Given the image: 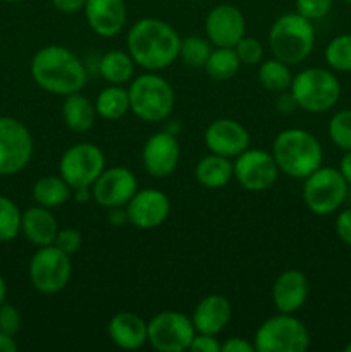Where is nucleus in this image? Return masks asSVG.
Masks as SVG:
<instances>
[{
	"instance_id": "23",
	"label": "nucleus",
	"mask_w": 351,
	"mask_h": 352,
	"mask_svg": "<svg viewBox=\"0 0 351 352\" xmlns=\"http://www.w3.org/2000/svg\"><path fill=\"white\" fill-rule=\"evenodd\" d=\"M21 232L31 244L36 248L50 246L55 243L58 232V223L52 215L50 208L45 206H31L23 213L21 219Z\"/></svg>"
},
{
	"instance_id": "18",
	"label": "nucleus",
	"mask_w": 351,
	"mask_h": 352,
	"mask_svg": "<svg viewBox=\"0 0 351 352\" xmlns=\"http://www.w3.org/2000/svg\"><path fill=\"white\" fill-rule=\"evenodd\" d=\"M250 133L234 119H217L206 127L205 144L210 153L236 158L250 148Z\"/></svg>"
},
{
	"instance_id": "27",
	"label": "nucleus",
	"mask_w": 351,
	"mask_h": 352,
	"mask_svg": "<svg viewBox=\"0 0 351 352\" xmlns=\"http://www.w3.org/2000/svg\"><path fill=\"white\" fill-rule=\"evenodd\" d=\"M98 71L110 85H126L134 76V60L129 52L110 50L100 58Z\"/></svg>"
},
{
	"instance_id": "42",
	"label": "nucleus",
	"mask_w": 351,
	"mask_h": 352,
	"mask_svg": "<svg viewBox=\"0 0 351 352\" xmlns=\"http://www.w3.org/2000/svg\"><path fill=\"white\" fill-rule=\"evenodd\" d=\"M275 107H277V110L282 116H289V113H292L298 109V103H296L291 89H286V91L279 93L277 100H275Z\"/></svg>"
},
{
	"instance_id": "46",
	"label": "nucleus",
	"mask_w": 351,
	"mask_h": 352,
	"mask_svg": "<svg viewBox=\"0 0 351 352\" xmlns=\"http://www.w3.org/2000/svg\"><path fill=\"white\" fill-rule=\"evenodd\" d=\"M339 172L343 174V177L346 179L348 184H351V150L346 151V153H344V157L341 158Z\"/></svg>"
},
{
	"instance_id": "15",
	"label": "nucleus",
	"mask_w": 351,
	"mask_h": 352,
	"mask_svg": "<svg viewBox=\"0 0 351 352\" xmlns=\"http://www.w3.org/2000/svg\"><path fill=\"white\" fill-rule=\"evenodd\" d=\"M205 33L213 47L234 48L246 33L243 12L231 3L215 6L205 19Z\"/></svg>"
},
{
	"instance_id": "19",
	"label": "nucleus",
	"mask_w": 351,
	"mask_h": 352,
	"mask_svg": "<svg viewBox=\"0 0 351 352\" xmlns=\"http://www.w3.org/2000/svg\"><path fill=\"white\" fill-rule=\"evenodd\" d=\"M83 10L88 26L103 38L117 36L127 21L124 0H86Z\"/></svg>"
},
{
	"instance_id": "26",
	"label": "nucleus",
	"mask_w": 351,
	"mask_h": 352,
	"mask_svg": "<svg viewBox=\"0 0 351 352\" xmlns=\"http://www.w3.org/2000/svg\"><path fill=\"white\" fill-rule=\"evenodd\" d=\"M72 189L61 175H45L33 186V199L45 208H57L67 203Z\"/></svg>"
},
{
	"instance_id": "29",
	"label": "nucleus",
	"mask_w": 351,
	"mask_h": 352,
	"mask_svg": "<svg viewBox=\"0 0 351 352\" xmlns=\"http://www.w3.org/2000/svg\"><path fill=\"white\" fill-rule=\"evenodd\" d=\"M240 65L241 60L234 48L215 47V50L210 52L203 69H205L206 76L213 81H229L231 78L237 74Z\"/></svg>"
},
{
	"instance_id": "30",
	"label": "nucleus",
	"mask_w": 351,
	"mask_h": 352,
	"mask_svg": "<svg viewBox=\"0 0 351 352\" xmlns=\"http://www.w3.org/2000/svg\"><path fill=\"white\" fill-rule=\"evenodd\" d=\"M258 81L267 91L281 93L291 88L292 74L286 62L272 57L262 62L258 67Z\"/></svg>"
},
{
	"instance_id": "9",
	"label": "nucleus",
	"mask_w": 351,
	"mask_h": 352,
	"mask_svg": "<svg viewBox=\"0 0 351 352\" xmlns=\"http://www.w3.org/2000/svg\"><path fill=\"white\" fill-rule=\"evenodd\" d=\"M72 275L71 256L55 244L38 248L30 261V280L41 294H57L69 284Z\"/></svg>"
},
{
	"instance_id": "31",
	"label": "nucleus",
	"mask_w": 351,
	"mask_h": 352,
	"mask_svg": "<svg viewBox=\"0 0 351 352\" xmlns=\"http://www.w3.org/2000/svg\"><path fill=\"white\" fill-rule=\"evenodd\" d=\"M212 43L202 36L181 38V47H179V58L191 69H203L206 64L210 52H212Z\"/></svg>"
},
{
	"instance_id": "20",
	"label": "nucleus",
	"mask_w": 351,
	"mask_h": 352,
	"mask_svg": "<svg viewBox=\"0 0 351 352\" xmlns=\"http://www.w3.org/2000/svg\"><path fill=\"white\" fill-rule=\"evenodd\" d=\"M308 280L299 270H284L272 285V301L279 313L295 315L308 299Z\"/></svg>"
},
{
	"instance_id": "6",
	"label": "nucleus",
	"mask_w": 351,
	"mask_h": 352,
	"mask_svg": "<svg viewBox=\"0 0 351 352\" xmlns=\"http://www.w3.org/2000/svg\"><path fill=\"white\" fill-rule=\"evenodd\" d=\"M291 93L298 109L310 113H322L332 109L341 98L339 79L322 67H308L292 76Z\"/></svg>"
},
{
	"instance_id": "41",
	"label": "nucleus",
	"mask_w": 351,
	"mask_h": 352,
	"mask_svg": "<svg viewBox=\"0 0 351 352\" xmlns=\"http://www.w3.org/2000/svg\"><path fill=\"white\" fill-rule=\"evenodd\" d=\"M220 352H257V349L253 342H248L241 337H231L220 344Z\"/></svg>"
},
{
	"instance_id": "48",
	"label": "nucleus",
	"mask_w": 351,
	"mask_h": 352,
	"mask_svg": "<svg viewBox=\"0 0 351 352\" xmlns=\"http://www.w3.org/2000/svg\"><path fill=\"white\" fill-rule=\"evenodd\" d=\"M6 298H7V284H6V278L0 275V305L6 302Z\"/></svg>"
},
{
	"instance_id": "45",
	"label": "nucleus",
	"mask_w": 351,
	"mask_h": 352,
	"mask_svg": "<svg viewBox=\"0 0 351 352\" xmlns=\"http://www.w3.org/2000/svg\"><path fill=\"white\" fill-rule=\"evenodd\" d=\"M17 351V342L14 340V336L2 332L0 330V352H16Z\"/></svg>"
},
{
	"instance_id": "33",
	"label": "nucleus",
	"mask_w": 351,
	"mask_h": 352,
	"mask_svg": "<svg viewBox=\"0 0 351 352\" xmlns=\"http://www.w3.org/2000/svg\"><path fill=\"white\" fill-rule=\"evenodd\" d=\"M23 213L7 196H0V243H10L21 234Z\"/></svg>"
},
{
	"instance_id": "43",
	"label": "nucleus",
	"mask_w": 351,
	"mask_h": 352,
	"mask_svg": "<svg viewBox=\"0 0 351 352\" xmlns=\"http://www.w3.org/2000/svg\"><path fill=\"white\" fill-rule=\"evenodd\" d=\"M54 7L61 12L74 14L78 10H83L86 6V0H52Z\"/></svg>"
},
{
	"instance_id": "49",
	"label": "nucleus",
	"mask_w": 351,
	"mask_h": 352,
	"mask_svg": "<svg viewBox=\"0 0 351 352\" xmlns=\"http://www.w3.org/2000/svg\"><path fill=\"white\" fill-rule=\"evenodd\" d=\"M344 352H351V340L346 344V346H344Z\"/></svg>"
},
{
	"instance_id": "24",
	"label": "nucleus",
	"mask_w": 351,
	"mask_h": 352,
	"mask_svg": "<svg viewBox=\"0 0 351 352\" xmlns=\"http://www.w3.org/2000/svg\"><path fill=\"white\" fill-rule=\"evenodd\" d=\"M195 177L200 186L206 189H220L234 177L233 162L222 155L210 153L200 158L195 167Z\"/></svg>"
},
{
	"instance_id": "22",
	"label": "nucleus",
	"mask_w": 351,
	"mask_h": 352,
	"mask_svg": "<svg viewBox=\"0 0 351 352\" xmlns=\"http://www.w3.org/2000/svg\"><path fill=\"white\" fill-rule=\"evenodd\" d=\"M110 340L119 349L136 351L148 342V323L131 311H119L107 325Z\"/></svg>"
},
{
	"instance_id": "35",
	"label": "nucleus",
	"mask_w": 351,
	"mask_h": 352,
	"mask_svg": "<svg viewBox=\"0 0 351 352\" xmlns=\"http://www.w3.org/2000/svg\"><path fill=\"white\" fill-rule=\"evenodd\" d=\"M234 50H236L241 64L255 65V64H260L262 58H264V47H262V43L257 40V38L243 36L236 43Z\"/></svg>"
},
{
	"instance_id": "13",
	"label": "nucleus",
	"mask_w": 351,
	"mask_h": 352,
	"mask_svg": "<svg viewBox=\"0 0 351 352\" xmlns=\"http://www.w3.org/2000/svg\"><path fill=\"white\" fill-rule=\"evenodd\" d=\"M234 179L243 189L262 192L270 189L279 177V167L272 153L264 150H244L233 164Z\"/></svg>"
},
{
	"instance_id": "40",
	"label": "nucleus",
	"mask_w": 351,
	"mask_h": 352,
	"mask_svg": "<svg viewBox=\"0 0 351 352\" xmlns=\"http://www.w3.org/2000/svg\"><path fill=\"white\" fill-rule=\"evenodd\" d=\"M336 232L344 244L351 248V208L344 210L336 219Z\"/></svg>"
},
{
	"instance_id": "10",
	"label": "nucleus",
	"mask_w": 351,
	"mask_h": 352,
	"mask_svg": "<svg viewBox=\"0 0 351 352\" xmlns=\"http://www.w3.org/2000/svg\"><path fill=\"white\" fill-rule=\"evenodd\" d=\"M105 170V155L96 144L78 143L64 151L58 162V174L71 189L92 188Z\"/></svg>"
},
{
	"instance_id": "8",
	"label": "nucleus",
	"mask_w": 351,
	"mask_h": 352,
	"mask_svg": "<svg viewBox=\"0 0 351 352\" xmlns=\"http://www.w3.org/2000/svg\"><path fill=\"white\" fill-rule=\"evenodd\" d=\"M348 182L334 167H319L305 177L303 199L310 212L315 215H330L337 212L348 196Z\"/></svg>"
},
{
	"instance_id": "51",
	"label": "nucleus",
	"mask_w": 351,
	"mask_h": 352,
	"mask_svg": "<svg viewBox=\"0 0 351 352\" xmlns=\"http://www.w3.org/2000/svg\"><path fill=\"white\" fill-rule=\"evenodd\" d=\"M343 2H346L348 6H351V0H343Z\"/></svg>"
},
{
	"instance_id": "16",
	"label": "nucleus",
	"mask_w": 351,
	"mask_h": 352,
	"mask_svg": "<svg viewBox=\"0 0 351 352\" xmlns=\"http://www.w3.org/2000/svg\"><path fill=\"white\" fill-rule=\"evenodd\" d=\"M129 223L138 229H157L167 220L171 213V201L167 195L158 189H138L126 205Z\"/></svg>"
},
{
	"instance_id": "4",
	"label": "nucleus",
	"mask_w": 351,
	"mask_h": 352,
	"mask_svg": "<svg viewBox=\"0 0 351 352\" xmlns=\"http://www.w3.org/2000/svg\"><path fill=\"white\" fill-rule=\"evenodd\" d=\"M315 45L313 23L298 12L279 16L268 31V47L272 55L288 65L305 60Z\"/></svg>"
},
{
	"instance_id": "38",
	"label": "nucleus",
	"mask_w": 351,
	"mask_h": 352,
	"mask_svg": "<svg viewBox=\"0 0 351 352\" xmlns=\"http://www.w3.org/2000/svg\"><path fill=\"white\" fill-rule=\"evenodd\" d=\"M0 330L9 336H16L21 330V315L16 306L7 302L0 305Z\"/></svg>"
},
{
	"instance_id": "12",
	"label": "nucleus",
	"mask_w": 351,
	"mask_h": 352,
	"mask_svg": "<svg viewBox=\"0 0 351 352\" xmlns=\"http://www.w3.org/2000/svg\"><path fill=\"white\" fill-rule=\"evenodd\" d=\"M33 157V136L21 120L0 117V175L23 170Z\"/></svg>"
},
{
	"instance_id": "3",
	"label": "nucleus",
	"mask_w": 351,
	"mask_h": 352,
	"mask_svg": "<svg viewBox=\"0 0 351 352\" xmlns=\"http://www.w3.org/2000/svg\"><path fill=\"white\" fill-rule=\"evenodd\" d=\"M272 157L279 170L292 179H305L322 167L323 150L312 133L299 127L284 129L275 136Z\"/></svg>"
},
{
	"instance_id": "47",
	"label": "nucleus",
	"mask_w": 351,
	"mask_h": 352,
	"mask_svg": "<svg viewBox=\"0 0 351 352\" xmlns=\"http://www.w3.org/2000/svg\"><path fill=\"white\" fill-rule=\"evenodd\" d=\"M74 198L78 199L79 203H86L89 198H92V191H89V188L74 189Z\"/></svg>"
},
{
	"instance_id": "17",
	"label": "nucleus",
	"mask_w": 351,
	"mask_h": 352,
	"mask_svg": "<svg viewBox=\"0 0 351 352\" xmlns=\"http://www.w3.org/2000/svg\"><path fill=\"white\" fill-rule=\"evenodd\" d=\"M181 157V148L178 140L169 131L155 133L145 143L141 151L143 167L151 177H169L176 170Z\"/></svg>"
},
{
	"instance_id": "2",
	"label": "nucleus",
	"mask_w": 351,
	"mask_h": 352,
	"mask_svg": "<svg viewBox=\"0 0 351 352\" xmlns=\"http://www.w3.org/2000/svg\"><path fill=\"white\" fill-rule=\"evenodd\" d=\"M30 72L43 91L58 96L81 91L88 81V72L81 58L62 45L40 48L31 58Z\"/></svg>"
},
{
	"instance_id": "7",
	"label": "nucleus",
	"mask_w": 351,
	"mask_h": 352,
	"mask_svg": "<svg viewBox=\"0 0 351 352\" xmlns=\"http://www.w3.org/2000/svg\"><path fill=\"white\" fill-rule=\"evenodd\" d=\"M253 344L257 352H305L310 347V333L295 315L279 313L258 327Z\"/></svg>"
},
{
	"instance_id": "32",
	"label": "nucleus",
	"mask_w": 351,
	"mask_h": 352,
	"mask_svg": "<svg viewBox=\"0 0 351 352\" xmlns=\"http://www.w3.org/2000/svg\"><path fill=\"white\" fill-rule=\"evenodd\" d=\"M323 57L334 71L351 72V33L332 38L323 52Z\"/></svg>"
},
{
	"instance_id": "21",
	"label": "nucleus",
	"mask_w": 351,
	"mask_h": 352,
	"mask_svg": "<svg viewBox=\"0 0 351 352\" xmlns=\"http://www.w3.org/2000/svg\"><path fill=\"white\" fill-rule=\"evenodd\" d=\"M233 318V306L229 299L220 294H210L196 305L191 322L196 333L219 336Z\"/></svg>"
},
{
	"instance_id": "5",
	"label": "nucleus",
	"mask_w": 351,
	"mask_h": 352,
	"mask_svg": "<svg viewBox=\"0 0 351 352\" xmlns=\"http://www.w3.org/2000/svg\"><path fill=\"white\" fill-rule=\"evenodd\" d=\"M127 93H129L131 112L143 122H162L174 110V89L169 81L155 72L134 78Z\"/></svg>"
},
{
	"instance_id": "44",
	"label": "nucleus",
	"mask_w": 351,
	"mask_h": 352,
	"mask_svg": "<svg viewBox=\"0 0 351 352\" xmlns=\"http://www.w3.org/2000/svg\"><path fill=\"white\" fill-rule=\"evenodd\" d=\"M107 219H109V222L116 227L129 222V220H127L126 206H116V208H109V217H107Z\"/></svg>"
},
{
	"instance_id": "1",
	"label": "nucleus",
	"mask_w": 351,
	"mask_h": 352,
	"mask_svg": "<svg viewBox=\"0 0 351 352\" xmlns=\"http://www.w3.org/2000/svg\"><path fill=\"white\" fill-rule=\"evenodd\" d=\"M126 45L134 64L148 72H157L179 58L181 36L165 21L158 17H143L131 26Z\"/></svg>"
},
{
	"instance_id": "28",
	"label": "nucleus",
	"mask_w": 351,
	"mask_h": 352,
	"mask_svg": "<svg viewBox=\"0 0 351 352\" xmlns=\"http://www.w3.org/2000/svg\"><path fill=\"white\" fill-rule=\"evenodd\" d=\"M96 116L105 120H119L123 119L131 110L129 107V93L120 85H110L98 93L95 100Z\"/></svg>"
},
{
	"instance_id": "14",
	"label": "nucleus",
	"mask_w": 351,
	"mask_h": 352,
	"mask_svg": "<svg viewBox=\"0 0 351 352\" xmlns=\"http://www.w3.org/2000/svg\"><path fill=\"white\" fill-rule=\"evenodd\" d=\"M136 191L138 179L129 168L110 167L105 168L93 182L92 196L103 208H116L126 206Z\"/></svg>"
},
{
	"instance_id": "25",
	"label": "nucleus",
	"mask_w": 351,
	"mask_h": 352,
	"mask_svg": "<svg viewBox=\"0 0 351 352\" xmlns=\"http://www.w3.org/2000/svg\"><path fill=\"white\" fill-rule=\"evenodd\" d=\"M64 105H62V119L65 126L74 133H86L93 127L96 119L95 103L89 102L81 93H71L64 96Z\"/></svg>"
},
{
	"instance_id": "36",
	"label": "nucleus",
	"mask_w": 351,
	"mask_h": 352,
	"mask_svg": "<svg viewBox=\"0 0 351 352\" xmlns=\"http://www.w3.org/2000/svg\"><path fill=\"white\" fill-rule=\"evenodd\" d=\"M296 12L301 14L308 21H317L326 17L332 9V0H296Z\"/></svg>"
},
{
	"instance_id": "37",
	"label": "nucleus",
	"mask_w": 351,
	"mask_h": 352,
	"mask_svg": "<svg viewBox=\"0 0 351 352\" xmlns=\"http://www.w3.org/2000/svg\"><path fill=\"white\" fill-rule=\"evenodd\" d=\"M81 243H83V239H81V234H79V230L69 227V229H58L54 244L58 248V250L64 251L65 254L72 256V254L78 253L79 251Z\"/></svg>"
},
{
	"instance_id": "50",
	"label": "nucleus",
	"mask_w": 351,
	"mask_h": 352,
	"mask_svg": "<svg viewBox=\"0 0 351 352\" xmlns=\"http://www.w3.org/2000/svg\"><path fill=\"white\" fill-rule=\"evenodd\" d=\"M3 2H9V3H16V2H21V0H3Z\"/></svg>"
},
{
	"instance_id": "11",
	"label": "nucleus",
	"mask_w": 351,
	"mask_h": 352,
	"mask_svg": "<svg viewBox=\"0 0 351 352\" xmlns=\"http://www.w3.org/2000/svg\"><path fill=\"white\" fill-rule=\"evenodd\" d=\"M195 336L191 318L181 311H160L148 322V344L160 352L189 351Z\"/></svg>"
},
{
	"instance_id": "34",
	"label": "nucleus",
	"mask_w": 351,
	"mask_h": 352,
	"mask_svg": "<svg viewBox=\"0 0 351 352\" xmlns=\"http://www.w3.org/2000/svg\"><path fill=\"white\" fill-rule=\"evenodd\" d=\"M329 138L339 150H351V109L334 113L329 120Z\"/></svg>"
},
{
	"instance_id": "39",
	"label": "nucleus",
	"mask_w": 351,
	"mask_h": 352,
	"mask_svg": "<svg viewBox=\"0 0 351 352\" xmlns=\"http://www.w3.org/2000/svg\"><path fill=\"white\" fill-rule=\"evenodd\" d=\"M189 351L193 352H220V342L217 336H209V333H196L191 340Z\"/></svg>"
}]
</instances>
